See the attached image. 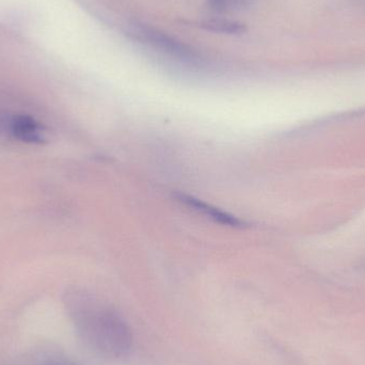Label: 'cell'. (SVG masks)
I'll list each match as a JSON object with an SVG mask.
<instances>
[{"label": "cell", "instance_id": "1", "mask_svg": "<svg viewBox=\"0 0 365 365\" xmlns=\"http://www.w3.org/2000/svg\"><path fill=\"white\" fill-rule=\"evenodd\" d=\"M75 322L85 342L98 355L119 359L130 353L132 330L113 309L85 299Z\"/></svg>", "mask_w": 365, "mask_h": 365}, {"label": "cell", "instance_id": "2", "mask_svg": "<svg viewBox=\"0 0 365 365\" xmlns=\"http://www.w3.org/2000/svg\"><path fill=\"white\" fill-rule=\"evenodd\" d=\"M133 36L138 40L143 41L145 43H150L153 46L168 51L173 55L182 58L193 57V53H191L187 45L182 44L181 42L175 41L173 36L162 34V32L152 29V28L135 26L134 29H133Z\"/></svg>", "mask_w": 365, "mask_h": 365}, {"label": "cell", "instance_id": "3", "mask_svg": "<svg viewBox=\"0 0 365 365\" xmlns=\"http://www.w3.org/2000/svg\"><path fill=\"white\" fill-rule=\"evenodd\" d=\"M199 26L207 31L218 32V34H240L245 31V26L242 24L229 21V19H207V21H201Z\"/></svg>", "mask_w": 365, "mask_h": 365}]
</instances>
